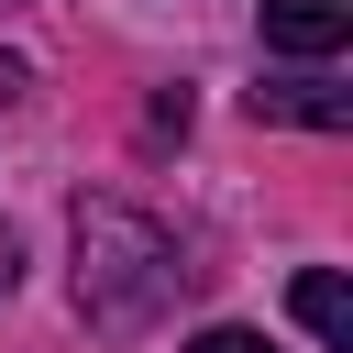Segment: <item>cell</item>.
Instances as JSON below:
<instances>
[{
    "mask_svg": "<svg viewBox=\"0 0 353 353\" xmlns=\"http://www.w3.org/2000/svg\"><path fill=\"white\" fill-rule=\"evenodd\" d=\"M176 298H188L176 232L143 221V210H121V199H88V210H77V309H88V331L132 342V331H154Z\"/></svg>",
    "mask_w": 353,
    "mask_h": 353,
    "instance_id": "obj_1",
    "label": "cell"
},
{
    "mask_svg": "<svg viewBox=\"0 0 353 353\" xmlns=\"http://www.w3.org/2000/svg\"><path fill=\"white\" fill-rule=\"evenodd\" d=\"M342 44H353V0H265V55L331 66Z\"/></svg>",
    "mask_w": 353,
    "mask_h": 353,
    "instance_id": "obj_2",
    "label": "cell"
},
{
    "mask_svg": "<svg viewBox=\"0 0 353 353\" xmlns=\"http://www.w3.org/2000/svg\"><path fill=\"white\" fill-rule=\"evenodd\" d=\"M254 121H298V132H342V121H353V88H331V77H265V88H254Z\"/></svg>",
    "mask_w": 353,
    "mask_h": 353,
    "instance_id": "obj_3",
    "label": "cell"
},
{
    "mask_svg": "<svg viewBox=\"0 0 353 353\" xmlns=\"http://www.w3.org/2000/svg\"><path fill=\"white\" fill-rule=\"evenodd\" d=\"M287 309H298V331H309V342H331V353H353V287H342L331 265H309V276L287 287Z\"/></svg>",
    "mask_w": 353,
    "mask_h": 353,
    "instance_id": "obj_4",
    "label": "cell"
},
{
    "mask_svg": "<svg viewBox=\"0 0 353 353\" xmlns=\"http://www.w3.org/2000/svg\"><path fill=\"white\" fill-rule=\"evenodd\" d=\"M188 353H276V342H265V331H199Z\"/></svg>",
    "mask_w": 353,
    "mask_h": 353,
    "instance_id": "obj_5",
    "label": "cell"
},
{
    "mask_svg": "<svg viewBox=\"0 0 353 353\" xmlns=\"http://www.w3.org/2000/svg\"><path fill=\"white\" fill-rule=\"evenodd\" d=\"M11 276H22V243H11V232H0V298H11Z\"/></svg>",
    "mask_w": 353,
    "mask_h": 353,
    "instance_id": "obj_6",
    "label": "cell"
},
{
    "mask_svg": "<svg viewBox=\"0 0 353 353\" xmlns=\"http://www.w3.org/2000/svg\"><path fill=\"white\" fill-rule=\"evenodd\" d=\"M0 99H22V55H0Z\"/></svg>",
    "mask_w": 353,
    "mask_h": 353,
    "instance_id": "obj_7",
    "label": "cell"
}]
</instances>
